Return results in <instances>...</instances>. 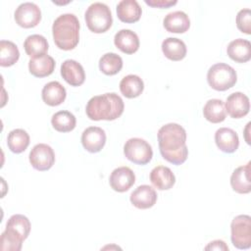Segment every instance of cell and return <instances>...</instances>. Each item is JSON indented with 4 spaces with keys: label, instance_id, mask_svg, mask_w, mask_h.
I'll use <instances>...</instances> for the list:
<instances>
[{
    "label": "cell",
    "instance_id": "obj_18",
    "mask_svg": "<svg viewBox=\"0 0 251 251\" xmlns=\"http://www.w3.org/2000/svg\"><path fill=\"white\" fill-rule=\"evenodd\" d=\"M150 181L159 190H169L174 186L176 176L170 168L157 166L150 173Z\"/></svg>",
    "mask_w": 251,
    "mask_h": 251
},
{
    "label": "cell",
    "instance_id": "obj_9",
    "mask_svg": "<svg viewBox=\"0 0 251 251\" xmlns=\"http://www.w3.org/2000/svg\"><path fill=\"white\" fill-rule=\"evenodd\" d=\"M30 165L37 171L43 172L52 168L55 163V153L51 146L38 143L29 152Z\"/></svg>",
    "mask_w": 251,
    "mask_h": 251
},
{
    "label": "cell",
    "instance_id": "obj_8",
    "mask_svg": "<svg viewBox=\"0 0 251 251\" xmlns=\"http://www.w3.org/2000/svg\"><path fill=\"white\" fill-rule=\"evenodd\" d=\"M124 154L130 162L137 165L148 164L153 157L151 145L144 139L129 138L124 146Z\"/></svg>",
    "mask_w": 251,
    "mask_h": 251
},
{
    "label": "cell",
    "instance_id": "obj_25",
    "mask_svg": "<svg viewBox=\"0 0 251 251\" xmlns=\"http://www.w3.org/2000/svg\"><path fill=\"white\" fill-rule=\"evenodd\" d=\"M162 51L169 60L180 61L186 56V45L185 43L175 37H168L162 42Z\"/></svg>",
    "mask_w": 251,
    "mask_h": 251
},
{
    "label": "cell",
    "instance_id": "obj_32",
    "mask_svg": "<svg viewBox=\"0 0 251 251\" xmlns=\"http://www.w3.org/2000/svg\"><path fill=\"white\" fill-rule=\"evenodd\" d=\"M122 68L123 59L116 53H106L99 60V69L107 75H117Z\"/></svg>",
    "mask_w": 251,
    "mask_h": 251
},
{
    "label": "cell",
    "instance_id": "obj_29",
    "mask_svg": "<svg viewBox=\"0 0 251 251\" xmlns=\"http://www.w3.org/2000/svg\"><path fill=\"white\" fill-rule=\"evenodd\" d=\"M7 145L13 153L20 154L29 145V135L22 128L13 129L8 133Z\"/></svg>",
    "mask_w": 251,
    "mask_h": 251
},
{
    "label": "cell",
    "instance_id": "obj_23",
    "mask_svg": "<svg viewBox=\"0 0 251 251\" xmlns=\"http://www.w3.org/2000/svg\"><path fill=\"white\" fill-rule=\"evenodd\" d=\"M67 96L66 88L59 81H50L44 85L41 91V97L45 104L49 106H58L62 104Z\"/></svg>",
    "mask_w": 251,
    "mask_h": 251
},
{
    "label": "cell",
    "instance_id": "obj_22",
    "mask_svg": "<svg viewBox=\"0 0 251 251\" xmlns=\"http://www.w3.org/2000/svg\"><path fill=\"white\" fill-rule=\"evenodd\" d=\"M55 69L54 59L47 55H41L35 58H31L28 62L29 73L36 77H45L50 75Z\"/></svg>",
    "mask_w": 251,
    "mask_h": 251
},
{
    "label": "cell",
    "instance_id": "obj_11",
    "mask_svg": "<svg viewBox=\"0 0 251 251\" xmlns=\"http://www.w3.org/2000/svg\"><path fill=\"white\" fill-rule=\"evenodd\" d=\"M226 112L233 119L245 117L250 110L249 98L242 92L231 93L225 104Z\"/></svg>",
    "mask_w": 251,
    "mask_h": 251
},
{
    "label": "cell",
    "instance_id": "obj_34",
    "mask_svg": "<svg viewBox=\"0 0 251 251\" xmlns=\"http://www.w3.org/2000/svg\"><path fill=\"white\" fill-rule=\"evenodd\" d=\"M145 3L154 8H169L177 3L176 0H145Z\"/></svg>",
    "mask_w": 251,
    "mask_h": 251
},
{
    "label": "cell",
    "instance_id": "obj_20",
    "mask_svg": "<svg viewBox=\"0 0 251 251\" xmlns=\"http://www.w3.org/2000/svg\"><path fill=\"white\" fill-rule=\"evenodd\" d=\"M164 27L173 33H183L188 30L190 26V20L188 16L182 11H175L169 13L163 21Z\"/></svg>",
    "mask_w": 251,
    "mask_h": 251
},
{
    "label": "cell",
    "instance_id": "obj_7",
    "mask_svg": "<svg viewBox=\"0 0 251 251\" xmlns=\"http://www.w3.org/2000/svg\"><path fill=\"white\" fill-rule=\"evenodd\" d=\"M231 242L237 249L251 247V218L248 215L236 216L230 225Z\"/></svg>",
    "mask_w": 251,
    "mask_h": 251
},
{
    "label": "cell",
    "instance_id": "obj_1",
    "mask_svg": "<svg viewBox=\"0 0 251 251\" xmlns=\"http://www.w3.org/2000/svg\"><path fill=\"white\" fill-rule=\"evenodd\" d=\"M157 136L160 153L166 161L174 165H181L186 161V131L180 125L167 124L160 127Z\"/></svg>",
    "mask_w": 251,
    "mask_h": 251
},
{
    "label": "cell",
    "instance_id": "obj_16",
    "mask_svg": "<svg viewBox=\"0 0 251 251\" xmlns=\"http://www.w3.org/2000/svg\"><path fill=\"white\" fill-rule=\"evenodd\" d=\"M215 142L218 148L225 153H233L239 146L237 133L228 127H221L216 131Z\"/></svg>",
    "mask_w": 251,
    "mask_h": 251
},
{
    "label": "cell",
    "instance_id": "obj_21",
    "mask_svg": "<svg viewBox=\"0 0 251 251\" xmlns=\"http://www.w3.org/2000/svg\"><path fill=\"white\" fill-rule=\"evenodd\" d=\"M250 162L245 166L236 168L230 176V185L232 189L240 194H247L251 191L250 185Z\"/></svg>",
    "mask_w": 251,
    "mask_h": 251
},
{
    "label": "cell",
    "instance_id": "obj_17",
    "mask_svg": "<svg viewBox=\"0 0 251 251\" xmlns=\"http://www.w3.org/2000/svg\"><path fill=\"white\" fill-rule=\"evenodd\" d=\"M114 43L118 49L126 54H133L139 48V38L130 29H121L114 37Z\"/></svg>",
    "mask_w": 251,
    "mask_h": 251
},
{
    "label": "cell",
    "instance_id": "obj_15",
    "mask_svg": "<svg viewBox=\"0 0 251 251\" xmlns=\"http://www.w3.org/2000/svg\"><path fill=\"white\" fill-rule=\"evenodd\" d=\"M63 78L72 86H79L85 80V73L82 66L75 60H66L61 65Z\"/></svg>",
    "mask_w": 251,
    "mask_h": 251
},
{
    "label": "cell",
    "instance_id": "obj_2",
    "mask_svg": "<svg viewBox=\"0 0 251 251\" xmlns=\"http://www.w3.org/2000/svg\"><path fill=\"white\" fill-rule=\"evenodd\" d=\"M124 109L123 99L112 92L90 98L86 104L85 112L92 121H114L122 116Z\"/></svg>",
    "mask_w": 251,
    "mask_h": 251
},
{
    "label": "cell",
    "instance_id": "obj_31",
    "mask_svg": "<svg viewBox=\"0 0 251 251\" xmlns=\"http://www.w3.org/2000/svg\"><path fill=\"white\" fill-rule=\"evenodd\" d=\"M20 58L17 45L9 40L0 41V65L1 67L13 66Z\"/></svg>",
    "mask_w": 251,
    "mask_h": 251
},
{
    "label": "cell",
    "instance_id": "obj_33",
    "mask_svg": "<svg viewBox=\"0 0 251 251\" xmlns=\"http://www.w3.org/2000/svg\"><path fill=\"white\" fill-rule=\"evenodd\" d=\"M237 28L246 34H251V11L250 9H242L236 15Z\"/></svg>",
    "mask_w": 251,
    "mask_h": 251
},
{
    "label": "cell",
    "instance_id": "obj_19",
    "mask_svg": "<svg viewBox=\"0 0 251 251\" xmlns=\"http://www.w3.org/2000/svg\"><path fill=\"white\" fill-rule=\"evenodd\" d=\"M141 14V7L135 0H122L117 5L118 18L124 23L133 24L139 21Z\"/></svg>",
    "mask_w": 251,
    "mask_h": 251
},
{
    "label": "cell",
    "instance_id": "obj_12",
    "mask_svg": "<svg viewBox=\"0 0 251 251\" xmlns=\"http://www.w3.org/2000/svg\"><path fill=\"white\" fill-rule=\"evenodd\" d=\"M135 182V175L128 167H119L110 176V186L117 192L127 191Z\"/></svg>",
    "mask_w": 251,
    "mask_h": 251
},
{
    "label": "cell",
    "instance_id": "obj_27",
    "mask_svg": "<svg viewBox=\"0 0 251 251\" xmlns=\"http://www.w3.org/2000/svg\"><path fill=\"white\" fill-rule=\"evenodd\" d=\"M144 89L143 80L136 75H128L120 82V90L126 98L138 97Z\"/></svg>",
    "mask_w": 251,
    "mask_h": 251
},
{
    "label": "cell",
    "instance_id": "obj_5",
    "mask_svg": "<svg viewBox=\"0 0 251 251\" xmlns=\"http://www.w3.org/2000/svg\"><path fill=\"white\" fill-rule=\"evenodd\" d=\"M84 18L88 29L94 33H103L107 31L113 24L110 8L106 4L100 2L91 4L87 8Z\"/></svg>",
    "mask_w": 251,
    "mask_h": 251
},
{
    "label": "cell",
    "instance_id": "obj_6",
    "mask_svg": "<svg viewBox=\"0 0 251 251\" xmlns=\"http://www.w3.org/2000/svg\"><path fill=\"white\" fill-rule=\"evenodd\" d=\"M209 85L218 91H225L231 88L237 81L235 70L227 64L217 63L207 73Z\"/></svg>",
    "mask_w": 251,
    "mask_h": 251
},
{
    "label": "cell",
    "instance_id": "obj_35",
    "mask_svg": "<svg viewBox=\"0 0 251 251\" xmlns=\"http://www.w3.org/2000/svg\"><path fill=\"white\" fill-rule=\"evenodd\" d=\"M205 250H228V246L223 240H214L210 242L206 247Z\"/></svg>",
    "mask_w": 251,
    "mask_h": 251
},
{
    "label": "cell",
    "instance_id": "obj_3",
    "mask_svg": "<svg viewBox=\"0 0 251 251\" xmlns=\"http://www.w3.org/2000/svg\"><path fill=\"white\" fill-rule=\"evenodd\" d=\"M30 227V222L25 216L21 214L11 216L0 237V250L20 251L24 240L29 234Z\"/></svg>",
    "mask_w": 251,
    "mask_h": 251
},
{
    "label": "cell",
    "instance_id": "obj_30",
    "mask_svg": "<svg viewBox=\"0 0 251 251\" xmlns=\"http://www.w3.org/2000/svg\"><path fill=\"white\" fill-rule=\"evenodd\" d=\"M51 124L60 132H69L75 127V117L69 111H59L52 116Z\"/></svg>",
    "mask_w": 251,
    "mask_h": 251
},
{
    "label": "cell",
    "instance_id": "obj_26",
    "mask_svg": "<svg viewBox=\"0 0 251 251\" xmlns=\"http://www.w3.org/2000/svg\"><path fill=\"white\" fill-rule=\"evenodd\" d=\"M204 118L213 124L222 123L226 120V112L225 104L221 99H210L203 108Z\"/></svg>",
    "mask_w": 251,
    "mask_h": 251
},
{
    "label": "cell",
    "instance_id": "obj_10",
    "mask_svg": "<svg viewBox=\"0 0 251 251\" xmlns=\"http://www.w3.org/2000/svg\"><path fill=\"white\" fill-rule=\"evenodd\" d=\"M16 23L25 28H31L36 26L41 21L40 8L31 2L21 4L14 14Z\"/></svg>",
    "mask_w": 251,
    "mask_h": 251
},
{
    "label": "cell",
    "instance_id": "obj_28",
    "mask_svg": "<svg viewBox=\"0 0 251 251\" xmlns=\"http://www.w3.org/2000/svg\"><path fill=\"white\" fill-rule=\"evenodd\" d=\"M48 42L43 35L31 34L27 36L24 42L25 53L30 58H35L46 54L48 51Z\"/></svg>",
    "mask_w": 251,
    "mask_h": 251
},
{
    "label": "cell",
    "instance_id": "obj_14",
    "mask_svg": "<svg viewBox=\"0 0 251 251\" xmlns=\"http://www.w3.org/2000/svg\"><path fill=\"white\" fill-rule=\"evenodd\" d=\"M129 200L131 204L138 209H149L155 205L157 193L153 187L143 184L139 185L131 192Z\"/></svg>",
    "mask_w": 251,
    "mask_h": 251
},
{
    "label": "cell",
    "instance_id": "obj_4",
    "mask_svg": "<svg viewBox=\"0 0 251 251\" xmlns=\"http://www.w3.org/2000/svg\"><path fill=\"white\" fill-rule=\"evenodd\" d=\"M52 34L55 44L62 50L74 49L79 41V22L74 14H63L53 23Z\"/></svg>",
    "mask_w": 251,
    "mask_h": 251
},
{
    "label": "cell",
    "instance_id": "obj_24",
    "mask_svg": "<svg viewBox=\"0 0 251 251\" xmlns=\"http://www.w3.org/2000/svg\"><path fill=\"white\" fill-rule=\"evenodd\" d=\"M228 57L236 63H246L251 59V43L242 38L232 40L227 48Z\"/></svg>",
    "mask_w": 251,
    "mask_h": 251
},
{
    "label": "cell",
    "instance_id": "obj_13",
    "mask_svg": "<svg viewBox=\"0 0 251 251\" xmlns=\"http://www.w3.org/2000/svg\"><path fill=\"white\" fill-rule=\"evenodd\" d=\"M81 143L86 151L97 153L106 143V133L101 127L89 126L81 134Z\"/></svg>",
    "mask_w": 251,
    "mask_h": 251
}]
</instances>
